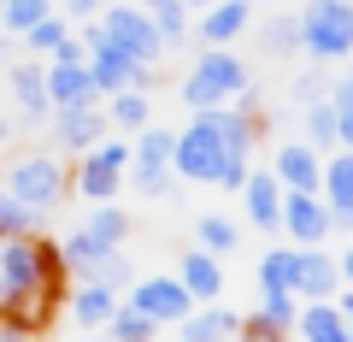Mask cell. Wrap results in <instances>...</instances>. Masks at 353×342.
<instances>
[{
  "mask_svg": "<svg viewBox=\"0 0 353 342\" xmlns=\"http://www.w3.org/2000/svg\"><path fill=\"white\" fill-rule=\"evenodd\" d=\"M124 189L148 195V201H165L171 195V171H124Z\"/></svg>",
  "mask_w": 353,
  "mask_h": 342,
  "instance_id": "836d02e7",
  "label": "cell"
},
{
  "mask_svg": "<svg viewBox=\"0 0 353 342\" xmlns=\"http://www.w3.org/2000/svg\"><path fill=\"white\" fill-rule=\"evenodd\" d=\"M53 12V0H0V36H24V30H36L41 18Z\"/></svg>",
  "mask_w": 353,
  "mask_h": 342,
  "instance_id": "83f0119b",
  "label": "cell"
},
{
  "mask_svg": "<svg viewBox=\"0 0 353 342\" xmlns=\"http://www.w3.org/2000/svg\"><path fill=\"white\" fill-rule=\"evenodd\" d=\"M336 266H341V283H347V289H353V242H347V248H341V260H336Z\"/></svg>",
  "mask_w": 353,
  "mask_h": 342,
  "instance_id": "ab89813d",
  "label": "cell"
},
{
  "mask_svg": "<svg viewBox=\"0 0 353 342\" xmlns=\"http://www.w3.org/2000/svg\"><path fill=\"white\" fill-rule=\"evenodd\" d=\"M36 225H41V218L30 213V207H18L12 195L0 189V236H36Z\"/></svg>",
  "mask_w": 353,
  "mask_h": 342,
  "instance_id": "1f68e13d",
  "label": "cell"
},
{
  "mask_svg": "<svg viewBox=\"0 0 353 342\" xmlns=\"http://www.w3.org/2000/svg\"><path fill=\"white\" fill-rule=\"evenodd\" d=\"M124 307H136L141 319H153V325H183V319L194 313V301H189V289L176 283V272H159V278H136L124 289Z\"/></svg>",
  "mask_w": 353,
  "mask_h": 342,
  "instance_id": "ba28073f",
  "label": "cell"
},
{
  "mask_svg": "<svg viewBox=\"0 0 353 342\" xmlns=\"http://www.w3.org/2000/svg\"><path fill=\"white\" fill-rule=\"evenodd\" d=\"M71 36H77V30L65 24V18H59V6H53V12L41 18L36 30H24V36H18V41H24V53H30V59H48V53H59L65 41H71Z\"/></svg>",
  "mask_w": 353,
  "mask_h": 342,
  "instance_id": "484cf974",
  "label": "cell"
},
{
  "mask_svg": "<svg viewBox=\"0 0 353 342\" xmlns=\"http://www.w3.org/2000/svg\"><path fill=\"white\" fill-rule=\"evenodd\" d=\"M318 195H324L330 213H353V153L336 148L324 160V178H318Z\"/></svg>",
  "mask_w": 353,
  "mask_h": 342,
  "instance_id": "44dd1931",
  "label": "cell"
},
{
  "mask_svg": "<svg viewBox=\"0 0 353 342\" xmlns=\"http://www.w3.org/2000/svg\"><path fill=\"white\" fill-rule=\"evenodd\" d=\"M77 342H112V336H106V330H94V336H77Z\"/></svg>",
  "mask_w": 353,
  "mask_h": 342,
  "instance_id": "7bdbcfd3",
  "label": "cell"
},
{
  "mask_svg": "<svg viewBox=\"0 0 353 342\" xmlns=\"http://www.w3.org/2000/svg\"><path fill=\"white\" fill-rule=\"evenodd\" d=\"M41 71H48V101L53 106H101V89H94V77H88V53H83L77 36L65 41L59 53H48Z\"/></svg>",
  "mask_w": 353,
  "mask_h": 342,
  "instance_id": "52a82bcc",
  "label": "cell"
},
{
  "mask_svg": "<svg viewBox=\"0 0 353 342\" xmlns=\"http://www.w3.org/2000/svg\"><path fill=\"white\" fill-rule=\"evenodd\" d=\"M83 230L101 242V248H124V242H130V213H124L118 201H101L94 213L83 218Z\"/></svg>",
  "mask_w": 353,
  "mask_h": 342,
  "instance_id": "d4e9b609",
  "label": "cell"
},
{
  "mask_svg": "<svg viewBox=\"0 0 353 342\" xmlns=\"http://www.w3.org/2000/svg\"><path fill=\"white\" fill-rule=\"evenodd\" d=\"M253 89L248 65H241V53L230 48H201L189 65V77H183V106H194V113H212V106H230L241 101V95Z\"/></svg>",
  "mask_w": 353,
  "mask_h": 342,
  "instance_id": "7a4b0ae2",
  "label": "cell"
},
{
  "mask_svg": "<svg viewBox=\"0 0 353 342\" xmlns=\"http://www.w3.org/2000/svg\"><path fill=\"white\" fill-rule=\"evenodd\" d=\"M248 171H253V153H224V165H218V189H241L248 183Z\"/></svg>",
  "mask_w": 353,
  "mask_h": 342,
  "instance_id": "8d00e7d4",
  "label": "cell"
},
{
  "mask_svg": "<svg viewBox=\"0 0 353 342\" xmlns=\"http://www.w3.org/2000/svg\"><path fill=\"white\" fill-rule=\"evenodd\" d=\"M136 6L153 18V30L165 36V48H183V41H189V6H183V0H136Z\"/></svg>",
  "mask_w": 353,
  "mask_h": 342,
  "instance_id": "cb8c5ba5",
  "label": "cell"
},
{
  "mask_svg": "<svg viewBox=\"0 0 353 342\" xmlns=\"http://www.w3.org/2000/svg\"><path fill=\"white\" fill-rule=\"evenodd\" d=\"M259 313L271 319V325L294 330V319H301V295H265V301H259Z\"/></svg>",
  "mask_w": 353,
  "mask_h": 342,
  "instance_id": "e575fe53",
  "label": "cell"
},
{
  "mask_svg": "<svg viewBox=\"0 0 353 342\" xmlns=\"http://www.w3.org/2000/svg\"><path fill=\"white\" fill-rule=\"evenodd\" d=\"M277 230H289V248H324L330 242L324 195H283V225Z\"/></svg>",
  "mask_w": 353,
  "mask_h": 342,
  "instance_id": "8fae6325",
  "label": "cell"
},
{
  "mask_svg": "<svg viewBox=\"0 0 353 342\" xmlns=\"http://www.w3.org/2000/svg\"><path fill=\"white\" fill-rule=\"evenodd\" d=\"M347 83H353V65H347Z\"/></svg>",
  "mask_w": 353,
  "mask_h": 342,
  "instance_id": "ee69618b",
  "label": "cell"
},
{
  "mask_svg": "<svg viewBox=\"0 0 353 342\" xmlns=\"http://www.w3.org/2000/svg\"><path fill=\"white\" fill-rule=\"evenodd\" d=\"M94 30H101L106 41H112L118 53H130L136 65H159L165 59V36L153 30V18L141 12V6H101V18H94Z\"/></svg>",
  "mask_w": 353,
  "mask_h": 342,
  "instance_id": "8992f818",
  "label": "cell"
},
{
  "mask_svg": "<svg viewBox=\"0 0 353 342\" xmlns=\"http://www.w3.org/2000/svg\"><path fill=\"white\" fill-rule=\"evenodd\" d=\"M341 289V266L330 248H294V295L306 301H336Z\"/></svg>",
  "mask_w": 353,
  "mask_h": 342,
  "instance_id": "4fadbf2b",
  "label": "cell"
},
{
  "mask_svg": "<svg viewBox=\"0 0 353 342\" xmlns=\"http://www.w3.org/2000/svg\"><path fill=\"white\" fill-rule=\"evenodd\" d=\"M176 283L189 289L194 307H212L218 295H224V260H212L206 248H183V260H176Z\"/></svg>",
  "mask_w": 353,
  "mask_h": 342,
  "instance_id": "9a60e30c",
  "label": "cell"
},
{
  "mask_svg": "<svg viewBox=\"0 0 353 342\" xmlns=\"http://www.w3.org/2000/svg\"><path fill=\"white\" fill-rule=\"evenodd\" d=\"M259 295H294V248L259 254Z\"/></svg>",
  "mask_w": 353,
  "mask_h": 342,
  "instance_id": "4316f807",
  "label": "cell"
},
{
  "mask_svg": "<svg viewBox=\"0 0 353 342\" xmlns=\"http://www.w3.org/2000/svg\"><path fill=\"white\" fill-rule=\"evenodd\" d=\"M176 342H183V336H176Z\"/></svg>",
  "mask_w": 353,
  "mask_h": 342,
  "instance_id": "f6af8a7d",
  "label": "cell"
},
{
  "mask_svg": "<svg viewBox=\"0 0 353 342\" xmlns=\"http://www.w3.org/2000/svg\"><path fill=\"white\" fill-rule=\"evenodd\" d=\"M236 195H241V213H248L253 230H277L283 225V183L271 171H248V183Z\"/></svg>",
  "mask_w": 353,
  "mask_h": 342,
  "instance_id": "e0dca14e",
  "label": "cell"
},
{
  "mask_svg": "<svg viewBox=\"0 0 353 342\" xmlns=\"http://www.w3.org/2000/svg\"><path fill=\"white\" fill-rule=\"evenodd\" d=\"M106 336H112V342H159V325H153V319H141L136 307H118L112 325H106Z\"/></svg>",
  "mask_w": 353,
  "mask_h": 342,
  "instance_id": "f1b7e54d",
  "label": "cell"
},
{
  "mask_svg": "<svg viewBox=\"0 0 353 342\" xmlns=\"http://www.w3.org/2000/svg\"><path fill=\"white\" fill-rule=\"evenodd\" d=\"M106 124L112 130H124V136H136V130H148L153 124V101L141 89H124V95H106Z\"/></svg>",
  "mask_w": 353,
  "mask_h": 342,
  "instance_id": "7402d4cb",
  "label": "cell"
},
{
  "mask_svg": "<svg viewBox=\"0 0 353 342\" xmlns=\"http://www.w3.org/2000/svg\"><path fill=\"white\" fill-rule=\"evenodd\" d=\"M0 189L12 195L18 207H30V213H53V207L71 195V165L59 160L53 148H36V153H18L12 165H6V178H0Z\"/></svg>",
  "mask_w": 353,
  "mask_h": 342,
  "instance_id": "6da1fadb",
  "label": "cell"
},
{
  "mask_svg": "<svg viewBox=\"0 0 353 342\" xmlns=\"http://www.w3.org/2000/svg\"><path fill=\"white\" fill-rule=\"evenodd\" d=\"M336 148L353 153V113H336Z\"/></svg>",
  "mask_w": 353,
  "mask_h": 342,
  "instance_id": "f35d334b",
  "label": "cell"
},
{
  "mask_svg": "<svg viewBox=\"0 0 353 342\" xmlns=\"http://www.w3.org/2000/svg\"><path fill=\"white\" fill-rule=\"evenodd\" d=\"M124 171H130V136H101L88 153H77V165H71L77 201H88V207L118 201L124 195Z\"/></svg>",
  "mask_w": 353,
  "mask_h": 342,
  "instance_id": "3957f363",
  "label": "cell"
},
{
  "mask_svg": "<svg viewBox=\"0 0 353 342\" xmlns=\"http://www.w3.org/2000/svg\"><path fill=\"white\" fill-rule=\"evenodd\" d=\"M6 89H12V106H18L12 124H24V130L48 124L53 101H48V71H41V59H12L6 65Z\"/></svg>",
  "mask_w": 353,
  "mask_h": 342,
  "instance_id": "30bf717a",
  "label": "cell"
},
{
  "mask_svg": "<svg viewBox=\"0 0 353 342\" xmlns=\"http://www.w3.org/2000/svg\"><path fill=\"white\" fill-rule=\"evenodd\" d=\"M194 248H206L212 260H224V254L241 248V225L224 218V213H201V218H194Z\"/></svg>",
  "mask_w": 353,
  "mask_h": 342,
  "instance_id": "603a6c76",
  "label": "cell"
},
{
  "mask_svg": "<svg viewBox=\"0 0 353 342\" xmlns=\"http://www.w3.org/2000/svg\"><path fill=\"white\" fill-rule=\"evenodd\" d=\"M294 336H301V342H353L347 336V319L336 313V301H306L301 319H294Z\"/></svg>",
  "mask_w": 353,
  "mask_h": 342,
  "instance_id": "ffe728a7",
  "label": "cell"
},
{
  "mask_svg": "<svg viewBox=\"0 0 353 342\" xmlns=\"http://www.w3.org/2000/svg\"><path fill=\"white\" fill-rule=\"evenodd\" d=\"M224 153H236L224 142V130H218L212 113H194L189 124L176 130V148H171V178L183 183H212L218 165H224Z\"/></svg>",
  "mask_w": 353,
  "mask_h": 342,
  "instance_id": "277c9868",
  "label": "cell"
},
{
  "mask_svg": "<svg viewBox=\"0 0 353 342\" xmlns=\"http://www.w3.org/2000/svg\"><path fill=\"white\" fill-rule=\"evenodd\" d=\"M336 313L347 319V336H353V289H347V295H336Z\"/></svg>",
  "mask_w": 353,
  "mask_h": 342,
  "instance_id": "60d3db41",
  "label": "cell"
},
{
  "mask_svg": "<svg viewBox=\"0 0 353 342\" xmlns=\"http://www.w3.org/2000/svg\"><path fill=\"white\" fill-rule=\"evenodd\" d=\"M330 83H336V77H330L324 65H318V71H306L301 83H294V101H301V106H312V101H330Z\"/></svg>",
  "mask_w": 353,
  "mask_h": 342,
  "instance_id": "d590c367",
  "label": "cell"
},
{
  "mask_svg": "<svg viewBox=\"0 0 353 342\" xmlns=\"http://www.w3.org/2000/svg\"><path fill=\"white\" fill-rule=\"evenodd\" d=\"M301 113H306V136H312V148H336V106L312 101V106H301Z\"/></svg>",
  "mask_w": 353,
  "mask_h": 342,
  "instance_id": "4dcf8cb0",
  "label": "cell"
},
{
  "mask_svg": "<svg viewBox=\"0 0 353 342\" xmlns=\"http://www.w3.org/2000/svg\"><path fill=\"white\" fill-rule=\"evenodd\" d=\"M171 148H176V130L148 124L130 136V171H171Z\"/></svg>",
  "mask_w": 353,
  "mask_h": 342,
  "instance_id": "ac0fdd59",
  "label": "cell"
},
{
  "mask_svg": "<svg viewBox=\"0 0 353 342\" xmlns=\"http://www.w3.org/2000/svg\"><path fill=\"white\" fill-rule=\"evenodd\" d=\"M236 342H289V330H283V325H271L265 313H241Z\"/></svg>",
  "mask_w": 353,
  "mask_h": 342,
  "instance_id": "d6a6232c",
  "label": "cell"
},
{
  "mask_svg": "<svg viewBox=\"0 0 353 342\" xmlns=\"http://www.w3.org/2000/svg\"><path fill=\"white\" fill-rule=\"evenodd\" d=\"M118 307H124V295H118V289H106V283H77V289L65 295V313L77 319V330H83V336L106 330Z\"/></svg>",
  "mask_w": 353,
  "mask_h": 342,
  "instance_id": "2e32d148",
  "label": "cell"
},
{
  "mask_svg": "<svg viewBox=\"0 0 353 342\" xmlns=\"http://www.w3.org/2000/svg\"><path fill=\"white\" fill-rule=\"evenodd\" d=\"M265 53L271 59H283V53H301V12H277L271 24H265Z\"/></svg>",
  "mask_w": 353,
  "mask_h": 342,
  "instance_id": "f546056e",
  "label": "cell"
},
{
  "mask_svg": "<svg viewBox=\"0 0 353 342\" xmlns=\"http://www.w3.org/2000/svg\"><path fill=\"white\" fill-rule=\"evenodd\" d=\"M12 136H18V124H12V118H6V113H0V153L12 148Z\"/></svg>",
  "mask_w": 353,
  "mask_h": 342,
  "instance_id": "b9f144b4",
  "label": "cell"
},
{
  "mask_svg": "<svg viewBox=\"0 0 353 342\" xmlns=\"http://www.w3.org/2000/svg\"><path fill=\"white\" fill-rule=\"evenodd\" d=\"M241 330V313H230V307H194L189 319H183V342H236Z\"/></svg>",
  "mask_w": 353,
  "mask_h": 342,
  "instance_id": "d6986e66",
  "label": "cell"
},
{
  "mask_svg": "<svg viewBox=\"0 0 353 342\" xmlns=\"http://www.w3.org/2000/svg\"><path fill=\"white\" fill-rule=\"evenodd\" d=\"M48 124H53V153H88L101 136H112L106 106H53Z\"/></svg>",
  "mask_w": 353,
  "mask_h": 342,
  "instance_id": "9c48e42d",
  "label": "cell"
},
{
  "mask_svg": "<svg viewBox=\"0 0 353 342\" xmlns=\"http://www.w3.org/2000/svg\"><path fill=\"white\" fill-rule=\"evenodd\" d=\"M301 53L318 65L353 59V0H312L301 12Z\"/></svg>",
  "mask_w": 353,
  "mask_h": 342,
  "instance_id": "5b68a950",
  "label": "cell"
},
{
  "mask_svg": "<svg viewBox=\"0 0 353 342\" xmlns=\"http://www.w3.org/2000/svg\"><path fill=\"white\" fill-rule=\"evenodd\" d=\"M53 6H59V18H65L71 30H77V24H94L106 0H53Z\"/></svg>",
  "mask_w": 353,
  "mask_h": 342,
  "instance_id": "74e56055",
  "label": "cell"
},
{
  "mask_svg": "<svg viewBox=\"0 0 353 342\" xmlns=\"http://www.w3.org/2000/svg\"><path fill=\"white\" fill-rule=\"evenodd\" d=\"M271 178L283 183V195H318V178H324V160H318L312 142H283L277 160H271Z\"/></svg>",
  "mask_w": 353,
  "mask_h": 342,
  "instance_id": "7c38bea8",
  "label": "cell"
},
{
  "mask_svg": "<svg viewBox=\"0 0 353 342\" xmlns=\"http://www.w3.org/2000/svg\"><path fill=\"white\" fill-rule=\"evenodd\" d=\"M253 24V6L248 0H212L201 18H194V36H201V48H230V41H241Z\"/></svg>",
  "mask_w": 353,
  "mask_h": 342,
  "instance_id": "5bb4252c",
  "label": "cell"
}]
</instances>
